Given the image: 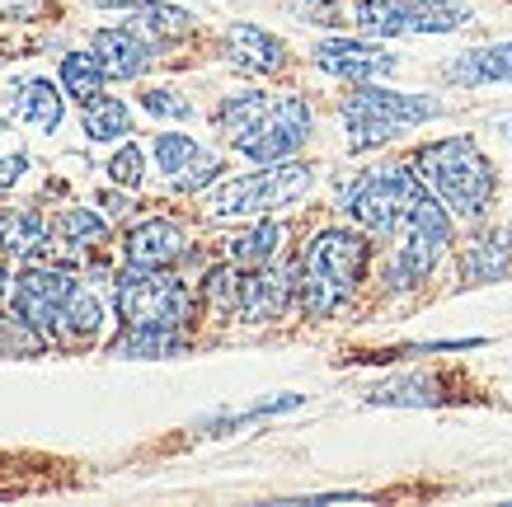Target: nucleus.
Instances as JSON below:
<instances>
[{
    "label": "nucleus",
    "instance_id": "f257e3e1",
    "mask_svg": "<svg viewBox=\"0 0 512 507\" xmlns=\"http://www.w3.org/2000/svg\"><path fill=\"white\" fill-rule=\"evenodd\" d=\"M414 174L428 184V193H433L456 221H480V216L494 207L498 174L475 137H442V141L419 146Z\"/></svg>",
    "mask_w": 512,
    "mask_h": 507
},
{
    "label": "nucleus",
    "instance_id": "f03ea898",
    "mask_svg": "<svg viewBox=\"0 0 512 507\" xmlns=\"http://www.w3.org/2000/svg\"><path fill=\"white\" fill-rule=\"evenodd\" d=\"M372 263V240L362 226H329L306 245L301 254V282H296V301L311 320H329L334 310L357 292V282L367 277Z\"/></svg>",
    "mask_w": 512,
    "mask_h": 507
},
{
    "label": "nucleus",
    "instance_id": "7ed1b4c3",
    "mask_svg": "<svg viewBox=\"0 0 512 507\" xmlns=\"http://www.w3.org/2000/svg\"><path fill=\"white\" fill-rule=\"evenodd\" d=\"M343 127H348V146L353 151H376L404 132L442 118V104L433 94H409V90H386L376 80H362L343 94Z\"/></svg>",
    "mask_w": 512,
    "mask_h": 507
},
{
    "label": "nucleus",
    "instance_id": "20e7f679",
    "mask_svg": "<svg viewBox=\"0 0 512 507\" xmlns=\"http://www.w3.org/2000/svg\"><path fill=\"white\" fill-rule=\"evenodd\" d=\"M315 188V169L301 165V160H278V165H264L254 174H240L231 184H221L212 198H207V212L217 221H254V216H273L282 207L301 202Z\"/></svg>",
    "mask_w": 512,
    "mask_h": 507
},
{
    "label": "nucleus",
    "instance_id": "39448f33",
    "mask_svg": "<svg viewBox=\"0 0 512 507\" xmlns=\"http://www.w3.org/2000/svg\"><path fill=\"white\" fill-rule=\"evenodd\" d=\"M423 193H428V184L414 174V165L362 169L353 184L343 188V212L367 235H395Z\"/></svg>",
    "mask_w": 512,
    "mask_h": 507
},
{
    "label": "nucleus",
    "instance_id": "423d86ee",
    "mask_svg": "<svg viewBox=\"0 0 512 507\" xmlns=\"http://www.w3.org/2000/svg\"><path fill=\"white\" fill-rule=\"evenodd\" d=\"M451 221H456V216H451L433 193H423V198L414 202V212L404 216V226L390 235L395 249H390V263H386V282L395 292H409V287L428 282V273H433L437 259H442V249L451 245Z\"/></svg>",
    "mask_w": 512,
    "mask_h": 507
},
{
    "label": "nucleus",
    "instance_id": "0eeeda50",
    "mask_svg": "<svg viewBox=\"0 0 512 507\" xmlns=\"http://www.w3.org/2000/svg\"><path fill=\"white\" fill-rule=\"evenodd\" d=\"M113 306L123 324H170L184 329L193 315V292L184 277H174L170 268H141L127 263L118 282H113Z\"/></svg>",
    "mask_w": 512,
    "mask_h": 507
},
{
    "label": "nucleus",
    "instance_id": "6e6552de",
    "mask_svg": "<svg viewBox=\"0 0 512 507\" xmlns=\"http://www.w3.org/2000/svg\"><path fill=\"white\" fill-rule=\"evenodd\" d=\"M353 24L376 38L456 33L461 24H470V5L461 0H353Z\"/></svg>",
    "mask_w": 512,
    "mask_h": 507
},
{
    "label": "nucleus",
    "instance_id": "1a4fd4ad",
    "mask_svg": "<svg viewBox=\"0 0 512 507\" xmlns=\"http://www.w3.org/2000/svg\"><path fill=\"white\" fill-rule=\"evenodd\" d=\"M311 127H315V113L306 104V94H273V104L259 118V127L235 151L245 160H254V165H278V160H292L311 141Z\"/></svg>",
    "mask_w": 512,
    "mask_h": 507
},
{
    "label": "nucleus",
    "instance_id": "9d476101",
    "mask_svg": "<svg viewBox=\"0 0 512 507\" xmlns=\"http://www.w3.org/2000/svg\"><path fill=\"white\" fill-rule=\"evenodd\" d=\"M80 282L66 268H38L33 263L29 273L15 282V292H10V310H15V324H24L29 334H52L57 329V315H62V306L71 301V292H76Z\"/></svg>",
    "mask_w": 512,
    "mask_h": 507
},
{
    "label": "nucleus",
    "instance_id": "9b49d317",
    "mask_svg": "<svg viewBox=\"0 0 512 507\" xmlns=\"http://www.w3.org/2000/svg\"><path fill=\"white\" fill-rule=\"evenodd\" d=\"M151 151H156V169L179 193H202L207 184L221 179V160L188 132H156Z\"/></svg>",
    "mask_w": 512,
    "mask_h": 507
},
{
    "label": "nucleus",
    "instance_id": "f8f14e48",
    "mask_svg": "<svg viewBox=\"0 0 512 507\" xmlns=\"http://www.w3.org/2000/svg\"><path fill=\"white\" fill-rule=\"evenodd\" d=\"M315 66L325 71V76H339L348 85H362V80H381L395 71V57H390L386 47L367 43V38H325V43L315 47Z\"/></svg>",
    "mask_w": 512,
    "mask_h": 507
},
{
    "label": "nucleus",
    "instance_id": "ddd939ff",
    "mask_svg": "<svg viewBox=\"0 0 512 507\" xmlns=\"http://www.w3.org/2000/svg\"><path fill=\"white\" fill-rule=\"evenodd\" d=\"M90 52L109 80H137L146 76V66L156 62V43L141 29H132V24L127 29H94Z\"/></svg>",
    "mask_w": 512,
    "mask_h": 507
},
{
    "label": "nucleus",
    "instance_id": "4468645a",
    "mask_svg": "<svg viewBox=\"0 0 512 507\" xmlns=\"http://www.w3.org/2000/svg\"><path fill=\"white\" fill-rule=\"evenodd\" d=\"M123 254L127 263H141V268H174L188 254V235L170 216H146L127 231Z\"/></svg>",
    "mask_w": 512,
    "mask_h": 507
},
{
    "label": "nucleus",
    "instance_id": "2eb2a0df",
    "mask_svg": "<svg viewBox=\"0 0 512 507\" xmlns=\"http://www.w3.org/2000/svg\"><path fill=\"white\" fill-rule=\"evenodd\" d=\"M62 94L47 76H24V80H10L5 85V113L10 118H19V123L38 127V132H57L62 127Z\"/></svg>",
    "mask_w": 512,
    "mask_h": 507
},
{
    "label": "nucleus",
    "instance_id": "dca6fc26",
    "mask_svg": "<svg viewBox=\"0 0 512 507\" xmlns=\"http://www.w3.org/2000/svg\"><path fill=\"white\" fill-rule=\"evenodd\" d=\"M226 62L240 66L245 76H278L287 66V43L259 24H231L226 29Z\"/></svg>",
    "mask_w": 512,
    "mask_h": 507
},
{
    "label": "nucleus",
    "instance_id": "f3484780",
    "mask_svg": "<svg viewBox=\"0 0 512 507\" xmlns=\"http://www.w3.org/2000/svg\"><path fill=\"white\" fill-rule=\"evenodd\" d=\"M296 282H301V273H268V263L264 268H245V301H240V320H249V324L278 320L282 310L292 306Z\"/></svg>",
    "mask_w": 512,
    "mask_h": 507
},
{
    "label": "nucleus",
    "instance_id": "a211bd4d",
    "mask_svg": "<svg viewBox=\"0 0 512 507\" xmlns=\"http://www.w3.org/2000/svg\"><path fill=\"white\" fill-rule=\"evenodd\" d=\"M442 76L456 85H512V43H489V47H470L456 62L442 66Z\"/></svg>",
    "mask_w": 512,
    "mask_h": 507
},
{
    "label": "nucleus",
    "instance_id": "6ab92c4d",
    "mask_svg": "<svg viewBox=\"0 0 512 507\" xmlns=\"http://www.w3.org/2000/svg\"><path fill=\"white\" fill-rule=\"evenodd\" d=\"M184 348H188L184 329H170V324H123V334L109 343V357L146 362V357H179Z\"/></svg>",
    "mask_w": 512,
    "mask_h": 507
},
{
    "label": "nucleus",
    "instance_id": "aec40b11",
    "mask_svg": "<svg viewBox=\"0 0 512 507\" xmlns=\"http://www.w3.org/2000/svg\"><path fill=\"white\" fill-rule=\"evenodd\" d=\"M52 226L43 221L38 207H0V254L10 259H29L38 245H47Z\"/></svg>",
    "mask_w": 512,
    "mask_h": 507
},
{
    "label": "nucleus",
    "instance_id": "412c9836",
    "mask_svg": "<svg viewBox=\"0 0 512 507\" xmlns=\"http://www.w3.org/2000/svg\"><path fill=\"white\" fill-rule=\"evenodd\" d=\"M99 324H104V306L94 301V292L76 287V292H71V301L62 306V315H57L52 338H57V343H66V348H85V343L99 334Z\"/></svg>",
    "mask_w": 512,
    "mask_h": 507
},
{
    "label": "nucleus",
    "instance_id": "4be33fe9",
    "mask_svg": "<svg viewBox=\"0 0 512 507\" xmlns=\"http://www.w3.org/2000/svg\"><path fill=\"white\" fill-rule=\"evenodd\" d=\"M268 104H273V94H264V90H249V94H226L217 104V132L231 146H240V141L259 127V118L268 113Z\"/></svg>",
    "mask_w": 512,
    "mask_h": 507
},
{
    "label": "nucleus",
    "instance_id": "5701e85b",
    "mask_svg": "<svg viewBox=\"0 0 512 507\" xmlns=\"http://www.w3.org/2000/svg\"><path fill=\"white\" fill-rule=\"evenodd\" d=\"M80 123H85V137L90 141H127L132 132V108L118 99V94H94L80 104Z\"/></svg>",
    "mask_w": 512,
    "mask_h": 507
},
{
    "label": "nucleus",
    "instance_id": "b1692460",
    "mask_svg": "<svg viewBox=\"0 0 512 507\" xmlns=\"http://www.w3.org/2000/svg\"><path fill=\"white\" fill-rule=\"evenodd\" d=\"M282 245V226L278 221H268V216H254V226H245L240 235H231V245H226V259L240 263V268H264Z\"/></svg>",
    "mask_w": 512,
    "mask_h": 507
},
{
    "label": "nucleus",
    "instance_id": "393cba45",
    "mask_svg": "<svg viewBox=\"0 0 512 507\" xmlns=\"http://www.w3.org/2000/svg\"><path fill=\"white\" fill-rule=\"evenodd\" d=\"M132 29H141L151 43H174V38H188V33L198 29V15H188L170 0H156V5H141L137 19H132Z\"/></svg>",
    "mask_w": 512,
    "mask_h": 507
},
{
    "label": "nucleus",
    "instance_id": "a878e982",
    "mask_svg": "<svg viewBox=\"0 0 512 507\" xmlns=\"http://www.w3.org/2000/svg\"><path fill=\"white\" fill-rule=\"evenodd\" d=\"M372 404H395V409H428V404H442V381L433 376H395V381L372 385Z\"/></svg>",
    "mask_w": 512,
    "mask_h": 507
},
{
    "label": "nucleus",
    "instance_id": "bb28decb",
    "mask_svg": "<svg viewBox=\"0 0 512 507\" xmlns=\"http://www.w3.org/2000/svg\"><path fill=\"white\" fill-rule=\"evenodd\" d=\"M508 249H512V235H484L480 245H470L466 263H461V273H466V282H498V277L508 273Z\"/></svg>",
    "mask_w": 512,
    "mask_h": 507
},
{
    "label": "nucleus",
    "instance_id": "cd10ccee",
    "mask_svg": "<svg viewBox=\"0 0 512 507\" xmlns=\"http://www.w3.org/2000/svg\"><path fill=\"white\" fill-rule=\"evenodd\" d=\"M104 85H109V76H104V66L94 62V52L85 47V52H66L62 57V90L76 99V104H85V99H94V94H104Z\"/></svg>",
    "mask_w": 512,
    "mask_h": 507
},
{
    "label": "nucleus",
    "instance_id": "c85d7f7f",
    "mask_svg": "<svg viewBox=\"0 0 512 507\" xmlns=\"http://www.w3.org/2000/svg\"><path fill=\"white\" fill-rule=\"evenodd\" d=\"M52 235L62 245H99L109 235V216L90 212V207H66L57 221H52Z\"/></svg>",
    "mask_w": 512,
    "mask_h": 507
},
{
    "label": "nucleus",
    "instance_id": "c756f323",
    "mask_svg": "<svg viewBox=\"0 0 512 507\" xmlns=\"http://www.w3.org/2000/svg\"><path fill=\"white\" fill-rule=\"evenodd\" d=\"M141 108H146L151 118H170V123H188V118H193V104H188L179 90H170V85L141 90Z\"/></svg>",
    "mask_w": 512,
    "mask_h": 507
},
{
    "label": "nucleus",
    "instance_id": "7c9ffc66",
    "mask_svg": "<svg viewBox=\"0 0 512 507\" xmlns=\"http://www.w3.org/2000/svg\"><path fill=\"white\" fill-rule=\"evenodd\" d=\"M141 174H146V155H141L137 141H123V146L113 151V160H109V179L118 188H137Z\"/></svg>",
    "mask_w": 512,
    "mask_h": 507
},
{
    "label": "nucleus",
    "instance_id": "2f4dec72",
    "mask_svg": "<svg viewBox=\"0 0 512 507\" xmlns=\"http://www.w3.org/2000/svg\"><path fill=\"white\" fill-rule=\"evenodd\" d=\"M24 165H29L24 155H0V193L19 184V174H24Z\"/></svg>",
    "mask_w": 512,
    "mask_h": 507
},
{
    "label": "nucleus",
    "instance_id": "473e14b6",
    "mask_svg": "<svg viewBox=\"0 0 512 507\" xmlns=\"http://www.w3.org/2000/svg\"><path fill=\"white\" fill-rule=\"evenodd\" d=\"M99 10H141V5H156V0H90Z\"/></svg>",
    "mask_w": 512,
    "mask_h": 507
},
{
    "label": "nucleus",
    "instance_id": "72a5a7b5",
    "mask_svg": "<svg viewBox=\"0 0 512 507\" xmlns=\"http://www.w3.org/2000/svg\"><path fill=\"white\" fill-rule=\"evenodd\" d=\"M99 202L109 207V221H118V216H127V212H132V202H127V198H113V193H104V198H99Z\"/></svg>",
    "mask_w": 512,
    "mask_h": 507
},
{
    "label": "nucleus",
    "instance_id": "f704fd0d",
    "mask_svg": "<svg viewBox=\"0 0 512 507\" xmlns=\"http://www.w3.org/2000/svg\"><path fill=\"white\" fill-rule=\"evenodd\" d=\"M5 287H10V268H5V254H0V296H5Z\"/></svg>",
    "mask_w": 512,
    "mask_h": 507
},
{
    "label": "nucleus",
    "instance_id": "c9c22d12",
    "mask_svg": "<svg viewBox=\"0 0 512 507\" xmlns=\"http://www.w3.org/2000/svg\"><path fill=\"white\" fill-rule=\"evenodd\" d=\"M498 132H503V137H508V141H512V118H508V123H503V127H498Z\"/></svg>",
    "mask_w": 512,
    "mask_h": 507
},
{
    "label": "nucleus",
    "instance_id": "e433bc0d",
    "mask_svg": "<svg viewBox=\"0 0 512 507\" xmlns=\"http://www.w3.org/2000/svg\"><path fill=\"white\" fill-rule=\"evenodd\" d=\"M0 132H5V118H0Z\"/></svg>",
    "mask_w": 512,
    "mask_h": 507
}]
</instances>
